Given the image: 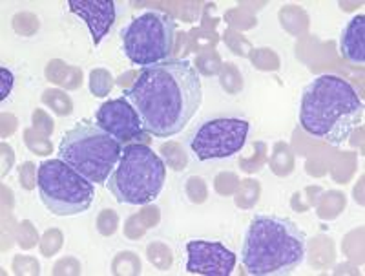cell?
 Masks as SVG:
<instances>
[{
	"label": "cell",
	"instance_id": "cell-5",
	"mask_svg": "<svg viewBox=\"0 0 365 276\" xmlns=\"http://www.w3.org/2000/svg\"><path fill=\"white\" fill-rule=\"evenodd\" d=\"M165 180L163 159L145 143H132L123 150L106 187L119 203L146 205L161 194Z\"/></svg>",
	"mask_w": 365,
	"mask_h": 276
},
{
	"label": "cell",
	"instance_id": "cell-6",
	"mask_svg": "<svg viewBox=\"0 0 365 276\" xmlns=\"http://www.w3.org/2000/svg\"><path fill=\"white\" fill-rule=\"evenodd\" d=\"M37 187L44 207L55 216H77L86 213L96 198L93 183L61 158L41 163Z\"/></svg>",
	"mask_w": 365,
	"mask_h": 276
},
{
	"label": "cell",
	"instance_id": "cell-12",
	"mask_svg": "<svg viewBox=\"0 0 365 276\" xmlns=\"http://www.w3.org/2000/svg\"><path fill=\"white\" fill-rule=\"evenodd\" d=\"M340 51L349 63L364 66L365 64V17L356 15L345 26L340 39Z\"/></svg>",
	"mask_w": 365,
	"mask_h": 276
},
{
	"label": "cell",
	"instance_id": "cell-13",
	"mask_svg": "<svg viewBox=\"0 0 365 276\" xmlns=\"http://www.w3.org/2000/svg\"><path fill=\"white\" fill-rule=\"evenodd\" d=\"M2 77H4V84H2V99H6L11 90V84H13V76L11 71H8L6 68H2Z\"/></svg>",
	"mask_w": 365,
	"mask_h": 276
},
{
	"label": "cell",
	"instance_id": "cell-10",
	"mask_svg": "<svg viewBox=\"0 0 365 276\" xmlns=\"http://www.w3.org/2000/svg\"><path fill=\"white\" fill-rule=\"evenodd\" d=\"M187 271L194 275L228 276L236 267V255L220 242L192 240L187 243Z\"/></svg>",
	"mask_w": 365,
	"mask_h": 276
},
{
	"label": "cell",
	"instance_id": "cell-11",
	"mask_svg": "<svg viewBox=\"0 0 365 276\" xmlns=\"http://www.w3.org/2000/svg\"><path fill=\"white\" fill-rule=\"evenodd\" d=\"M68 8L86 22L96 46L106 37L115 22L117 13L113 0H70Z\"/></svg>",
	"mask_w": 365,
	"mask_h": 276
},
{
	"label": "cell",
	"instance_id": "cell-7",
	"mask_svg": "<svg viewBox=\"0 0 365 276\" xmlns=\"http://www.w3.org/2000/svg\"><path fill=\"white\" fill-rule=\"evenodd\" d=\"M120 42L125 55L135 66L148 68L170 61L175 44V21L166 13L148 9L120 31Z\"/></svg>",
	"mask_w": 365,
	"mask_h": 276
},
{
	"label": "cell",
	"instance_id": "cell-2",
	"mask_svg": "<svg viewBox=\"0 0 365 276\" xmlns=\"http://www.w3.org/2000/svg\"><path fill=\"white\" fill-rule=\"evenodd\" d=\"M364 121V103L341 77L322 76L305 86L299 125L307 134L340 147Z\"/></svg>",
	"mask_w": 365,
	"mask_h": 276
},
{
	"label": "cell",
	"instance_id": "cell-1",
	"mask_svg": "<svg viewBox=\"0 0 365 276\" xmlns=\"http://www.w3.org/2000/svg\"><path fill=\"white\" fill-rule=\"evenodd\" d=\"M135 106L146 134L166 139L179 134L203 101L201 77L192 63L170 59L143 68L125 93Z\"/></svg>",
	"mask_w": 365,
	"mask_h": 276
},
{
	"label": "cell",
	"instance_id": "cell-4",
	"mask_svg": "<svg viewBox=\"0 0 365 276\" xmlns=\"http://www.w3.org/2000/svg\"><path fill=\"white\" fill-rule=\"evenodd\" d=\"M123 155V145L99 125L79 123L63 136L58 158L93 185H104Z\"/></svg>",
	"mask_w": 365,
	"mask_h": 276
},
{
	"label": "cell",
	"instance_id": "cell-8",
	"mask_svg": "<svg viewBox=\"0 0 365 276\" xmlns=\"http://www.w3.org/2000/svg\"><path fill=\"white\" fill-rule=\"evenodd\" d=\"M249 121L240 118H217L201 123L190 138V148L200 161L227 159L245 147Z\"/></svg>",
	"mask_w": 365,
	"mask_h": 276
},
{
	"label": "cell",
	"instance_id": "cell-3",
	"mask_svg": "<svg viewBox=\"0 0 365 276\" xmlns=\"http://www.w3.org/2000/svg\"><path fill=\"white\" fill-rule=\"evenodd\" d=\"M307 236L289 218L257 214L247 227L241 264L252 276L292 275L305 260Z\"/></svg>",
	"mask_w": 365,
	"mask_h": 276
},
{
	"label": "cell",
	"instance_id": "cell-9",
	"mask_svg": "<svg viewBox=\"0 0 365 276\" xmlns=\"http://www.w3.org/2000/svg\"><path fill=\"white\" fill-rule=\"evenodd\" d=\"M97 125L106 130L110 136L123 143L141 141L145 139L146 130L143 126L141 118L137 113L135 106L130 103L126 97H117V99L106 101L96 113Z\"/></svg>",
	"mask_w": 365,
	"mask_h": 276
}]
</instances>
